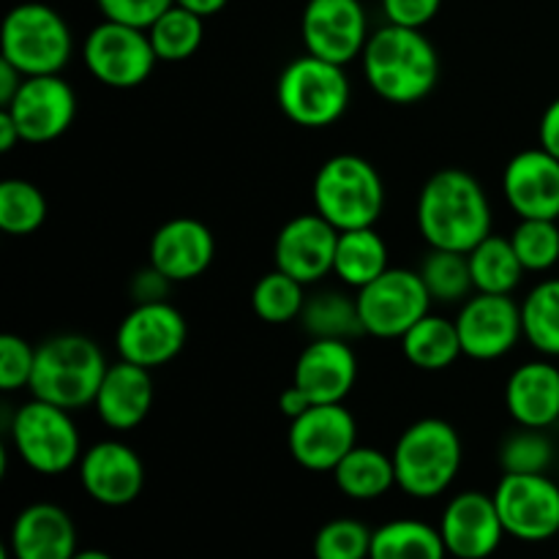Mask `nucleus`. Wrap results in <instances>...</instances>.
<instances>
[{
    "instance_id": "32",
    "label": "nucleus",
    "mask_w": 559,
    "mask_h": 559,
    "mask_svg": "<svg viewBox=\"0 0 559 559\" xmlns=\"http://www.w3.org/2000/svg\"><path fill=\"white\" fill-rule=\"evenodd\" d=\"M153 49H156L158 63H183L197 49L202 47L205 38V20L197 16L194 11L183 5H169L151 27H147Z\"/></svg>"
},
{
    "instance_id": "47",
    "label": "nucleus",
    "mask_w": 559,
    "mask_h": 559,
    "mask_svg": "<svg viewBox=\"0 0 559 559\" xmlns=\"http://www.w3.org/2000/svg\"><path fill=\"white\" fill-rule=\"evenodd\" d=\"M16 142H22L20 129H16V123L11 120V115L5 112V109H0V151H14Z\"/></svg>"
},
{
    "instance_id": "21",
    "label": "nucleus",
    "mask_w": 559,
    "mask_h": 559,
    "mask_svg": "<svg viewBox=\"0 0 559 559\" xmlns=\"http://www.w3.org/2000/svg\"><path fill=\"white\" fill-rule=\"evenodd\" d=\"M216 257V238L211 227L194 216H175L153 233L147 260L173 284L194 282Z\"/></svg>"
},
{
    "instance_id": "36",
    "label": "nucleus",
    "mask_w": 559,
    "mask_h": 559,
    "mask_svg": "<svg viewBox=\"0 0 559 559\" xmlns=\"http://www.w3.org/2000/svg\"><path fill=\"white\" fill-rule=\"evenodd\" d=\"M418 273L429 289L431 300H437V304H459L475 293L469 260L462 251L429 249Z\"/></svg>"
},
{
    "instance_id": "4",
    "label": "nucleus",
    "mask_w": 559,
    "mask_h": 559,
    "mask_svg": "<svg viewBox=\"0 0 559 559\" xmlns=\"http://www.w3.org/2000/svg\"><path fill=\"white\" fill-rule=\"evenodd\" d=\"M391 456L399 489L415 500H435L456 480L464 445L448 420L420 418L399 435Z\"/></svg>"
},
{
    "instance_id": "23",
    "label": "nucleus",
    "mask_w": 559,
    "mask_h": 559,
    "mask_svg": "<svg viewBox=\"0 0 559 559\" xmlns=\"http://www.w3.org/2000/svg\"><path fill=\"white\" fill-rule=\"evenodd\" d=\"M153 402H156L153 371L129 360H118L109 364L102 388L93 399V409L107 429L131 431L145 424Z\"/></svg>"
},
{
    "instance_id": "8",
    "label": "nucleus",
    "mask_w": 559,
    "mask_h": 559,
    "mask_svg": "<svg viewBox=\"0 0 559 559\" xmlns=\"http://www.w3.org/2000/svg\"><path fill=\"white\" fill-rule=\"evenodd\" d=\"M11 445L27 469L63 475L82 459V440L69 409L33 399L16 407L9 424Z\"/></svg>"
},
{
    "instance_id": "39",
    "label": "nucleus",
    "mask_w": 559,
    "mask_h": 559,
    "mask_svg": "<svg viewBox=\"0 0 559 559\" xmlns=\"http://www.w3.org/2000/svg\"><path fill=\"white\" fill-rule=\"evenodd\" d=\"M371 530L358 519H333L314 535V559H369Z\"/></svg>"
},
{
    "instance_id": "42",
    "label": "nucleus",
    "mask_w": 559,
    "mask_h": 559,
    "mask_svg": "<svg viewBox=\"0 0 559 559\" xmlns=\"http://www.w3.org/2000/svg\"><path fill=\"white\" fill-rule=\"evenodd\" d=\"M380 5L382 14H385V20L391 25L418 27V31H424L440 14L442 0H380Z\"/></svg>"
},
{
    "instance_id": "35",
    "label": "nucleus",
    "mask_w": 559,
    "mask_h": 559,
    "mask_svg": "<svg viewBox=\"0 0 559 559\" xmlns=\"http://www.w3.org/2000/svg\"><path fill=\"white\" fill-rule=\"evenodd\" d=\"M47 197L36 183L9 178L0 183V229L11 238H25L38 233L47 222Z\"/></svg>"
},
{
    "instance_id": "24",
    "label": "nucleus",
    "mask_w": 559,
    "mask_h": 559,
    "mask_svg": "<svg viewBox=\"0 0 559 559\" xmlns=\"http://www.w3.org/2000/svg\"><path fill=\"white\" fill-rule=\"evenodd\" d=\"M9 549L14 559H71L76 555V527L55 502H33L11 524Z\"/></svg>"
},
{
    "instance_id": "49",
    "label": "nucleus",
    "mask_w": 559,
    "mask_h": 559,
    "mask_svg": "<svg viewBox=\"0 0 559 559\" xmlns=\"http://www.w3.org/2000/svg\"><path fill=\"white\" fill-rule=\"evenodd\" d=\"M71 559H112L107 555V551H102V549H76V555L71 557Z\"/></svg>"
},
{
    "instance_id": "41",
    "label": "nucleus",
    "mask_w": 559,
    "mask_h": 559,
    "mask_svg": "<svg viewBox=\"0 0 559 559\" xmlns=\"http://www.w3.org/2000/svg\"><path fill=\"white\" fill-rule=\"evenodd\" d=\"M173 3L175 0H96L104 20L142 27V31H147Z\"/></svg>"
},
{
    "instance_id": "7",
    "label": "nucleus",
    "mask_w": 559,
    "mask_h": 559,
    "mask_svg": "<svg viewBox=\"0 0 559 559\" xmlns=\"http://www.w3.org/2000/svg\"><path fill=\"white\" fill-rule=\"evenodd\" d=\"M71 52V27L52 5L27 0L5 14L0 27V58L9 60L25 76L60 74L69 66Z\"/></svg>"
},
{
    "instance_id": "34",
    "label": "nucleus",
    "mask_w": 559,
    "mask_h": 559,
    "mask_svg": "<svg viewBox=\"0 0 559 559\" xmlns=\"http://www.w3.org/2000/svg\"><path fill=\"white\" fill-rule=\"evenodd\" d=\"M306 298H309L306 284L273 267L271 273L257 278L254 289H251V309L267 325H287V322L300 320Z\"/></svg>"
},
{
    "instance_id": "30",
    "label": "nucleus",
    "mask_w": 559,
    "mask_h": 559,
    "mask_svg": "<svg viewBox=\"0 0 559 559\" xmlns=\"http://www.w3.org/2000/svg\"><path fill=\"white\" fill-rule=\"evenodd\" d=\"M467 260L475 293L511 295L527 273L516 257L511 238L495 233L480 240L473 251H467Z\"/></svg>"
},
{
    "instance_id": "11",
    "label": "nucleus",
    "mask_w": 559,
    "mask_h": 559,
    "mask_svg": "<svg viewBox=\"0 0 559 559\" xmlns=\"http://www.w3.org/2000/svg\"><path fill=\"white\" fill-rule=\"evenodd\" d=\"M186 338L189 325L180 309L169 300H153L131 306L115 331V349L120 360L156 371L183 353Z\"/></svg>"
},
{
    "instance_id": "25",
    "label": "nucleus",
    "mask_w": 559,
    "mask_h": 559,
    "mask_svg": "<svg viewBox=\"0 0 559 559\" xmlns=\"http://www.w3.org/2000/svg\"><path fill=\"white\" fill-rule=\"evenodd\" d=\"M506 409L513 424L546 431L559 420V369L549 360H530L506 382Z\"/></svg>"
},
{
    "instance_id": "26",
    "label": "nucleus",
    "mask_w": 559,
    "mask_h": 559,
    "mask_svg": "<svg viewBox=\"0 0 559 559\" xmlns=\"http://www.w3.org/2000/svg\"><path fill=\"white\" fill-rule=\"evenodd\" d=\"M336 489L358 502H371L385 497L396 486V467L391 453L380 448L355 445L333 469Z\"/></svg>"
},
{
    "instance_id": "33",
    "label": "nucleus",
    "mask_w": 559,
    "mask_h": 559,
    "mask_svg": "<svg viewBox=\"0 0 559 559\" xmlns=\"http://www.w3.org/2000/svg\"><path fill=\"white\" fill-rule=\"evenodd\" d=\"M524 338L535 353L559 358V278L535 284L522 304Z\"/></svg>"
},
{
    "instance_id": "6",
    "label": "nucleus",
    "mask_w": 559,
    "mask_h": 559,
    "mask_svg": "<svg viewBox=\"0 0 559 559\" xmlns=\"http://www.w3.org/2000/svg\"><path fill=\"white\" fill-rule=\"evenodd\" d=\"M353 102V85L344 66L314 55L293 58L276 82V104L284 118L304 129H331L344 118Z\"/></svg>"
},
{
    "instance_id": "31",
    "label": "nucleus",
    "mask_w": 559,
    "mask_h": 559,
    "mask_svg": "<svg viewBox=\"0 0 559 559\" xmlns=\"http://www.w3.org/2000/svg\"><path fill=\"white\" fill-rule=\"evenodd\" d=\"M448 549L440 527L420 519H393L371 535L369 559H445Z\"/></svg>"
},
{
    "instance_id": "38",
    "label": "nucleus",
    "mask_w": 559,
    "mask_h": 559,
    "mask_svg": "<svg viewBox=\"0 0 559 559\" xmlns=\"http://www.w3.org/2000/svg\"><path fill=\"white\" fill-rule=\"evenodd\" d=\"M511 243L527 273H546L559 265V227L555 218H519Z\"/></svg>"
},
{
    "instance_id": "17",
    "label": "nucleus",
    "mask_w": 559,
    "mask_h": 559,
    "mask_svg": "<svg viewBox=\"0 0 559 559\" xmlns=\"http://www.w3.org/2000/svg\"><path fill=\"white\" fill-rule=\"evenodd\" d=\"M76 469L85 495L104 508L131 506L145 486L140 453L120 440H102L82 451Z\"/></svg>"
},
{
    "instance_id": "40",
    "label": "nucleus",
    "mask_w": 559,
    "mask_h": 559,
    "mask_svg": "<svg viewBox=\"0 0 559 559\" xmlns=\"http://www.w3.org/2000/svg\"><path fill=\"white\" fill-rule=\"evenodd\" d=\"M36 347L16 333L0 336V391L14 393L31 385Z\"/></svg>"
},
{
    "instance_id": "5",
    "label": "nucleus",
    "mask_w": 559,
    "mask_h": 559,
    "mask_svg": "<svg viewBox=\"0 0 559 559\" xmlns=\"http://www.w3.org/2000/svg\"><path fill=\"white\" fill-rule=\"evenodd\" d=\"M311 202L338 233L374 227L385 211V183L369 158L358 153H338L317 169Z\"/></svg>"
},
{
    "instance_id": "22",
    "label": "nucleus",
    "mask_w": 559,
    "mask_h": 559,
    "mask_svg": "<svg viewBox=\"0 0 559 559\" xmlns=\"http://www.w3.org/2000/svg\"><path fill=\"white\" fill-rule=\"evenodd\" d=\"M502 194L519 218H559V158L544 147L519 151L502 169Z\"/></svg>"
},
{
    "instance_id": "14",
    "label": "nucleus",
    "mask_w": 559,
    "mask_h": 559,
    "mask_svg": "<svg viewBox=\"0 0 559 559\" xmlns=\"http://www.w3.org/2000/svg\"><path fill=\"white\" fill-rule=\"evenodd\" d=\"M355 445L358 424L344 404H311L300 418L289 420L287 448L309 473H333Z\"/></svg>"
},
{
    "instance_id": "9",
    "label": "nucleus",
    "mask_w": 559,
    "mask_h": 559,
    "mask_svg": "<svg viewBox=\"0 0 559 559\" xmlns=\"http://www.w3.org/2000/svg\"><path fill=\"white\" fill-rule=\"evenodd\" d=\"M82 60L93 80L112 91H131L151 80L158 58L142 27L102 20L82 44Z\"/></svg>"
},
{
    "instance_id": "18",
    "label": "nucleus",
    "mask_w": 559,
    "mask_h": 559,
    "mask_svg": "<svg viewBox=\"0 0 559 559\" xmlns=\"http://www.w3.org/2000/svg\"><path fill=\"white\" fill-rule=\"evenodd\" d=\"M338 229L317 211L293 216L276 235L273 265L289 273L300 284H317L333 273Z\"/></svg>"
},
{
    "instance_id": "46",
    "label": "nucleus",
    "mask_w": 559,
    "mask_h": 559,
    "mask_svg": "<svg viewBox=\"0 0 559 559\" xmlns=\"http://www.w3.org/2000/svg\"><path fill=\"white\" fill-rule=\"evenodd\" d=\"M22 82H25V74L20 69H14L9 60L0 58V107H5L20 93Z\"/></svg>"
},
{
    "instance_id": "2",
    "label": "nucleus",
    "mask_w": 559,
    "mask_h": 559,
    "mask_svg": "<svg viewBox=\"0 0 559 559\" xmlns=\"http://www.w3.org/2000/svg\"><path fill=\"white\" fill-rule=\"evenodd\" d=\"M360 66L371 91L396 107L424 102L440 82V52L418 27L391 22L377 27L366 41Z\"/></svg>"
},
{
    "instance_id": "16",
    "label": "nucleus",
    "mask_w": 559,
    "mask_h": 559,
    "mask_svg": "<svg viewBox=\"0 0 559 559\" xmlns=\"http://www.w3.org/2000/svg\"><path fill=\"white\" fill-rule=\"evenodd\" d=\"M27 145H47L63 136L76 118V93L60 74L25 76L5 107Z\"/></svg>"
},
{
    "instance_id": "1",
    "label": "nucleus",
    "mask_w": 559,
    "mask_h": 559,
    "mask_svg": "<svg viewBox=\"0 0 559 559\" xmlns=\"http://www.w3.org/2000/svg\"><path fill=\"white\" fill-rule=\"evenodd\" d=\"M415 222L429 249L467 254L491 235V202L473 173L437 169L420 189Z\"/></svg>"
},
{
    "instance_id": "12",
    "label": "nucleus",
    "mask_w": 559,
    "mask_h": 559,
    "mask_svg": "<svg viewBox=\"0 0 559 559\" xmlns=\"http://www.w3.org/2000/svg\"><path fill=\"white\" fill-rule=\"evenodd\" d=\"M502 527L524 544H544L559 535V484L549 475H502L495 489Z\"/></svg>"
},
{
    "instance_id": "37",
    "label": "nucleus",
    "mask_w": 559,
    "mask_h": 559,
    "mask_svg": "<svg viewBox=\"0 0 559 559\" xmlns=\"http://www.w3.org/2000/svg\"><path fill=\"white\" fill-rule=\"evenodd\" d=\"M497 462L506 475H544L555 462V445L540 429L519 426L500 442Z\"/></svg>"
},
{
    "instance_id": "19",
    "label": "nucleus",
    "mask_w": 559,
    "mask_h": 559,
    "mask_svg": "<svg viewBox=\"0 0 559 559\" xmlns=\"http://www.w3.org/2000/svg\"><path fill=\"white\" fill-rule=\"evenodd\" d=\"M440 535L448 555L456 559H489L506 538L495 495L462 491L445 506Z\"/></svg>"
},
{
    "instance_id": "44",
    "label": "nucleus",
    "mask_w": 559,
    "mask_h": 559,
    "mask_svg": "<svg viewBox=\"0 0 559 559\" xmlns=\"http://www.w3.org/2000/svg\"><path fill=\"white\" fill-rule=\"evenodd\" d=\"M538 145L544 147L546 153L559 158V98H555V102L544 109V115H540Z\"/></svg>"
},
{
    "instance_id": "28",
    "label": "nucleus",
    "mask_w": 559,
    "mask_h": 559,
    "mask_svg": "<svg viewBox=\"0 0 559 559\" xmlns=\"http://www.w3.org/2000/svg\"><path fill=\"white\" fill-rule=\"evenodd\" d=\"M388 243L374 227L338 233L333 276L349 289H364L388 271Z\"/></svg>"
},
{
    "instance_id": "43",
    "label": "nucleus",
    "mask_w": 559,
    "mask_h": 559,
    "mask_svg": "<svg viewBox=\"0 0 559 559\" xmlns=\"http://www.w3.org/2000/svg\"><path fill=\"white\" fill-rule=\"evenodd\" d=\"M169 287H173V282H169L162 271H156L153 265H147L145 271H140L134 278H131V295H134V304L167 300Z\"/></svg>"
},
{
    "instance_id": "48",
    "label": "nucleus",
    "mask_w": 559,
    "mask_h": 559,
    "mask_svg": "<svg viewBox=\"0 0 559 559\" xmlns=\"http://www.w3.org/2000/svg\"><path fill=\"white\" fill-rule=\"evenodd\" d=\"M229 0H175V5H183V9L194 11L197 16L207 20V16H216L218 11H224Z\"/></svg>"
},
{
    "instance_id": "3",
    "label": "nucleus",
    "mask_w": 559,
    "mask_h": 559,
    "mask_svg": "<svg viewBox=\"0 0 559 559\" xmlns=\"http://www.w3.org/2000/svg\"><path fill=\"white\" fill-rule=\"evenodd\" d=\"M107 369L104 349L93 338L82 333H58L36 347L27 391L33 399L74 413L93 404Z\"/></svg>"
},
{
    "instance_id": "20",
    "label": "nucleus",
    "mask_w": 559,
    "mask_h": 559,
    "mask_svg": "<svg viewBox=\"0 0 559 559\" xmlns=\"http://www.w3.org/2000/svg\"><path fill=\"white\" fill-rule=\"evenodd\" d=\"M358 382V355L353 344L338 338H311L300 349L293 369V385L311 404H344Z\"/></svg>"
},
{
    "instance_id": "29",
    "label": "nucleus",
    "mask_w": 559,
    "mask_h": 559,
    "mask_svg": "<svg viewBox=\"0 0 559 559\" xmlns=\"http://www.w3.org/2000/svg\"><path fill=\"white\" fill-rule=\"evenodd\" d=\"M300 325L311 338H338V342H353L366 336L364 322H360L358 298L342 293V289H322L306 298Z\"/></svg>"
},
{
    "instance_id": "13",
    "label": "nucleus",
    "mask_w": 559,
    "mask_h": 559,
    "mask_svg": "<svg viewBox=\"0 0 559 559\" xmlns=\"http://www.w3.org/2000/svg\"><path fill=\"white\" fill-rule=\"evenodd\" d=\"M369 36V16L360 0H309L300 16L306 52L328 63L360 60Z\"/></svg>"
},
{
    "instance_id": "15",
    "label": "nucleus",
    "mask_w": 559,
    "mask_h": 559,
    "mask_svg": "<svg viewBox=\"0 0 559 559\" xmlns=\"http://www.w3.org/2000/svg\"><path fill=\"white\" fill-rule=\"evenodd\" d=\"M462 353L473 360H500L524 338L522 304L511 295L475 293L456 314Z\"/></svg>"
},
{
    "instance_id": "45",
    "label": "nucleus",
    "mask_w": 559,
    "mask_h": 559,
    "mask_svg": "<svg viewBox=\"0 0 559 559\" xmlns=\"http://www.w3.org/2000/svg\"><path fill=\"white\" fill-rule=\"evenodd\" d=\"M309 407H311L309 396H306V393L295 385L284 388L282 396H278V413H282L287 420L300 418V415H304Z\"/></svg>"
},
{
    "instance_id": "10",
    "label": "nucleus",
    "mask_w": 559,
    "mask_h": 559,
    "mask_svg": "<svg viewBox=\"0 0 559 559\" xmlns=\"http://www.w3.org/2000/svg\"><path fill=\"white\" fill-rule=\"evenodd\" d=\"M366 336L402 338L431 311V295L418 271L388 267L380 278L355 293Z\"/></svg>"
},
{
    "instance_id": "27",
    "label": "nucleus",
    "mask_w": 559,
    "mask_h": 559,
    "mask_svg": "<svg viewBox=\"0 0 559 559\" xmlns=\"http://www.w3.org/2000/svg\"><path fill=\"white\" fill-rule=\"evenodd\" d=\"M399 342L407 364L420 371H445L464 355L456 322L431 311L415 322Z\"/></svg>"
}]
</instances>
